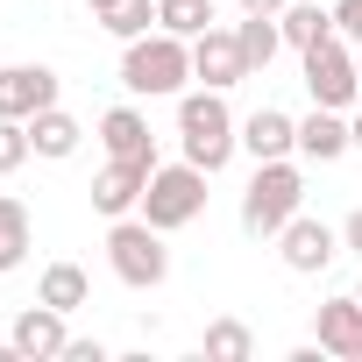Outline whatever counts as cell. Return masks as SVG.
<instances>
[{"mask_svg": "<svg viewBox=\"0 0 362 362\" xmlns=\"http://www.w3.org/2000/svg\"><path fill=\"white\" fill-rule=\"evenodd\" d=\"M177 149H185V163H199L206 177L235 163V149H242V121H235L228 93H214V86L177 93Z\"/></svg>", "mask_w": 362, "mask_h": 362, "instance_id": "1", "label": "cell"}, {"mask_svg": "<svg viewBox=\"0 0 362 362\" xmlns=\"http://www.w3.org/2000/svg\"><path fill=\"white\" fill-rule=\"evenodd\" d=\"M192 78V43L170 36V29H149L135 43H121V86L135 100H177Z\"/></svg>", "mask_w": 362, "mask_h": 362, "instance_id": "2", "label": "cell"}, {"mask_svg": "<svg viewBox=\"0 0 362 362\" xmlns=\"http://www.w3.org/2000/svg\"><path fill=\"white\" fill-rule=\"evenodd\" d=\"M291 214H305V170H298L291 156L256 163L249 192H242V235H249V242H277Z\"/></svg>", "mask_w": 362, "mask_h": 362, "instance_id": "3", "label": "cell"}, {"mask_svg": "<svg viewBox=\"0 0 362 362\" xmlns=\"http://www.w3.org/2000/svg\"><path fill=\"white\" fill-rule=\"evenodd\" d=\"M107 263L128 291H156L170 277V249H163V228H149L142 214H121L107 228Z\"/></svg>", "mask_w": 362, "mask_h": 362, "instance_id": "4", "label": "cell"}, {"mask_svg": "<svg viewBox=\"0 0 362 362\" xmlns=\"http://www.w3.org/2000/svg\"><path fill=\"white\" fill-rule=\"evenodd\" d=\"M206 214V170L199 163H156L149 170V192H142V221L177 235V228H192Z\"/></svg>", "mask_w": 362, "mask_h": 362, "instance_id": "5", "label": "cell"}, {"mask_svg": "<svg viewBox=\"0 0 362 362\" xmlns=\"http://www.w3.org/2000/svg\"><path fill=\"white\" fill-rule=\"evenodd\" d=\"M298 71H305L313 107H341V114H355V100H362V57H355V43L327 36V43L298 50Z\"/></svg>", "mask_w": 362, "mask_h": 362, "instance_id": "6", "label": "cell"}, {"mask_svg": "<svg viewBox=\"0 0 362 362\" xmlns=\"http://www.w3.org/2000/svg\"><path fill=\"white\" fill-rule=\"evenodd\" d=\"M277 256H284L291 277H320V270L341 256V228H327V221H313V214H291L284 235H277Z\"/></svg>", "mask_w": 362, "mask_h": 362, "instance_id": "7", "label": "cell"}, {"mask_svg": "<svg viewBox=\"0 0 362 362\" xmlns=\"http://www.w3.org/2000/svg\"><path fill=\"white\" fill-rule=\"evenodd\" d=\"M71 313H57V305H22L15 313V327H8V348L22 355V362H64V348H71V327H64Z\"/></svg>", "mask_w": 362, "mask_h": 362, "instance_id": "8", "label": "cell"}, {"mask_svg": "<svg viewBox=\"0 0 362 362\" xmlns=\"http://www.w3.org/2000/svg\"><path fill=\"white\" fill-rule=\"evenodd\" d=\"M43 107H57V71L50 64H0V114L36 121Z\"/></svg>", "mask_w": 362, "mask_h": 362, "instance_id": "9", "label": "cell"}, {"mask_svg": "<svg viewBox=\"0 0 362 362\" xmlns=\"http://www.w3.org/2000/svg\"><path fill=\"white\" fill-rule=\"evenodd\" d=\"M192 78L199 86H214V93H228V86H242L249 78V57H242V43H235V29H206V36H192Z\"/></svg>", "mask_w": 362, "mask_h": 362, "instance_id": "10", "label": "cell"}, {"mask_svg": "<svg viewBox=\"0 0 362 362\" xmlns=\"http://www.w3.org/2000/svg\"><path fill=\"white\" fill-rule=\"evenodd\" d=\"M313 341H320L334 362H362V298L341 291V298L313 305Z\"/></svg>", "mask_w": 362, "mask_h": 362, "instance_id": "11", "label": "cell"}, {"mask_svg": "<svg viewBox=\"0 0 362 362\" xmlns=\"http://www.w3.org/2000/svg\"><path fill=\"white\" fill-rule=\"evenodd\" d=\"M149 170H156V163H128V156H107V170L93 177V214H107V221H121V214H142Z\"/></svg>", "mask_w": 362, "mask_h": 362, "instance_id": "12", "label": "cell"}, {"mask_svg": "<svg viewBox=\"0 0 362 362\" xmlns=\"http://www.w3.org/2000/svg\"><path fill=\"white\" fill-rule=\"evenodd\" d=\"M348 149H355V128H348L341 107H313V114H298V156H305V163H341Z\"/></svg>", "mask_w": 362, "mask_h": 362, "instance_id": "13", "label": "cell"}, {"mask_svg": "<svg viewBox=\"0 0 362 362\" xmlns=\"http://www.w3.org/2000/svg\"><path fill=\"white\" fill-rule=\"evenodd\" d=\"M242 149H249L256 163H270V156H298V114H284V107H256V114L242 121Z\"/></svg>", "mask_w": 362, "mask_h": 362, "instance_id": "14", "label": "cell"}, {"mask_svg": "<svg viewBox=\"0 0 362 362\" xmlns=\"http://www.w3.org/2000/svg\"><path fill=\"white\" fill-rule=\"evenodd\" d=\"M100 149L107 156H128V163H156V135H149L142 107H107L100 114Z\"/></svg>", "mask_w": 362, "mask_h": 362, "instance_id": "15", "label": "cell"}, {"mask_svg": "<svg viewBox=\"0 0 362 362\" xmlns=\"http://www.w3.org/2000/svg\"><path fill=\"white\" fill-rule=\"evenodd\" d=\"M29 249H36V221H29V206H22L15 192H0V277L22 270Z\"/></svg>", "mask_w": 362, "mask_h": 362, "instance_id": "16", "label": "cell"}, {"mask_svg": "<svg viewBox=\"0 0 362 362\" xmlns=\"http://www.w3.org/2000/svg\"><path fill=\"white\" fill-rule=\"evenodd\" d=\"M29 142H36V156H50V163H64V156H78V142H86V128H78V114H64V107H43V114L29 121Z\"/></svg>", "mask_w": 362, "mask_h": 362, "instance_id": "17", "label": "cell"}, {"mask_svg": "<svg viewBox=\"0 0 362 362\" xmlns=\"http://www.w3.org/2000/svg\"><path fill=\"white\" fill-rule=\"evenodd\" d=\"M277 29H284V50H313V43L334 36V8H320V0H291V8L277 15Z\"/></svg>", "mask_w": 362, "mask_h": 362, "instance_id": "18", "label": "cell"}, {"mask_svg": "<svg viewBox=\"0 0 362 362\" xmlns=\"http://www.w3.org/2000/svg\"><path fill=\"white\" fill-rule=\"evenodd\" d=\"M235 43H242V57H249V78H256V71H270V64H277V50H284V29H277V15H242V22H235Z\"/></svg>", "mask_w": 362, "mask_h": 362, "instance_id": "19", "label": "cell"}, {"mask_svg": "<svg viewBox=\"0 0 362 362\" xmlns=\"http://www.w3.org/2000/svg\"><path fill=\"white\" fill-rule=\"evenodd\" d=\"M36 298L57 305V313H78V305H93V277H86L78 263H50V270L36 277Z\"/></svg>", "mask_w": 362, "mask_h": 362, "instance_id": "20", "label": "cell"}, {"mask_svg": "<svg viewBox=\"0 0 362 362\" xmlns=\"http://www.w3.org/2000/svg\"><path fill=\"white\" fill-rule=\"evenodd\" d=\"M93 15H100V29L114 43H135V36L156 29V0H107V8H93Z\"/></svg>", "mask_w": 362, "mask_h": 362, "instance_id": "21", "label": "cell"}, {"mask_svg": "<svg viewBox=\"0 0 362 362\" xmlns=\"http://www.w3.org/2000/svg\"><path fill=\"white\" fill-rule=\"evenodd\" d=\"M199 348H206V362H249V355H256V334H249L242 320H206Z\"/></svg>", "mask_w": 362, "mask_h": 362, "instance_id": "22", "label": "cell"}, {"mask_svg": "<svg viewBox=\"0 0 362 362\" xmlns=\"http://www.w3.org/2000/svg\"><path fill=\"white\" fill-rule=\"evenodd\" d=\"M156 29H170V36H206L214 29V0H156Z\"/></svg>", "mask_w": 362, "mask_h": 362, "instance_id": "23", "label": "cell"}, {"mask_svg": "<svg viewBox=\"0 0 362 362\" xmlns=\"http://www.w3.org/2000/svg\"><path fill=\"white\" fill-rule=\"evenodd\" d=\"M29 156H36V142H29V121H8V114H0V177H15Z\"/></svg>", "mask_w": 362, "mask_h": 362, "instance_id": "24", "label": "cell"}, {"mask_svg": "<svg viewBox=\"0 0 362 362\" xmlns=\"http://www.w3.org/2000/svg\"><path fill=\"white\" fill-rule=\"evenodd\" d=\"M334 36L362 50V0H334Z\"/></svg>", "mask_w": 362, "mask_h": 362, "instance_id": "25", "label": "cell"}, {"mask_svg": "<svg viewBox=\"0 0 362 362\" xmlns=\"http://www.w3.org/2000/svg\"><path fill=\"white\" fill-rule=\"evenodd\" d=\"M107 355H114L107 341H78V334H71V348H64V362H107Z\"/></svg>", "mask_w": 362, "mask_h": 362, "instance_id": "26", "label": "cell"}, {"mask_svg": "<svg viewBox=\"0 0 362 362\" xmlns=\"http://www.w3.org/2000/svg\"><path fill=\"white\" fill-rule=\"evenodd\" d=\"M341 249H355V256H362V206L341 221Z\"/></svg>", "mask_w": 362, "mask_h": 362, "instance_id": "27", "label": "cell"}, {"mask_svg": "<svg viewBox=\"0 0 362 362\" xmlns=\"http://www.w3.org/2000/svg\"><path fill=\"white\" fill-rule=\"evenodd\" d=\"M291 0H242V15H284Z\"/></svg>", "mask_w": 362, "mask_h": 362, "instance_id": "28", "label": "cell"}, {"mask_svg": "<svg viewBox=\"0 0 362 362\" xmlns=\"http://www.w3.org/2000/svg\"><path fill=\"white\" fill-rule=\"evenodd\" d=\"M348 128H355V149H362V107H355V114H348Z\"/></svg>", "mask_w": 362, "mask_h": 362, "instance_id": "29", "label": "cell"}, {"mask_svg": "<svg viewBox=\"0 0 362 362\" xmlns=\"http://www.w3.org/2000/svg\"><path fill=\"white\" fill-rule=\"evenodd\" d=\"M86 8H107V0H86Z\"/></svg>", "mask_w": 362, "mask_h": 362, "instance_id": "30", "label": "cell"}, {"mask_svg": "<svg viewBox=\"0 0 362 362\" xmlns=\"http://www.w3.org/2000/svg\"><path fill=\"white\" fill-rule=\"evenodd\" d=\"M355 298H362V284H355Z\"/></svg>", "mask_w": 362, "mask_h": 362, "instance_id": "31", "label": "cell"}]
</instances>
